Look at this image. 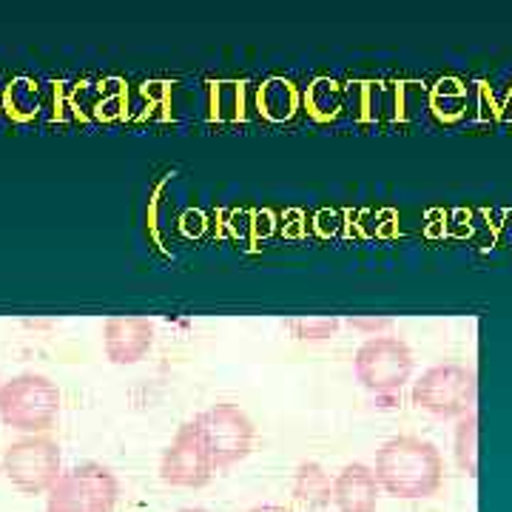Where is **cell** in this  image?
Wrapping results in <instances>:
<instances>
[{
    "label": "cell",
    "mask_w": 512,
    "mask_h": 512,
    "mask_svg": "<svg viewBox=\"0 0 512 512\" xmlns=\"http://www.w3.org/2000/svg\"><path fill=\"white\" fill-rule=\"evenodd\" d=\"M157 325L148 316H111L103 325V353L111 365H137L154 348Z\"/></svg>",
    "instance_id": "9"
},
{
    "label": "cell",
    "mask_w": 512,
    "mask_h": 512,
    "mask_svg": "<svg viewBox=\"0 0 512 512\" xmlns=\"http://www.w3.org/2000/svg\"><path fill=\"white\" fill-rule=\"evenodd\" d=\"M191 424L197 427L202 444L217 470L234 467L242 458L251 456V450H254V421L248 419V413L239 410L237 404H214V407L197 413Z\"/></svg>",
    "instance_id": "6"
},
{
    "label": "cell",
    "mask_w": 512,
    "mask_h": 512,
    "mask_svg": "<svg viewBox=\"0 0 512 512\" xmlns=\"http://www.w3.org/2000/svg\"><path fill=\"white\" fill-rule=\"evenodd\" d=\"M293 498L308 507V510H322L333 501V478L325 473L322 464L316 461H302L293 473Z\"/></svg>",
    "instance_id": "11"
},
{
    "label": "cell",
    "mask_w": 512,
    "mask_h": 512,
    "mask_svg": "<svg viewBox=\"0 0 512 512\" xmlns=\"http://www.w3.org/2000/svg\"><path fill=\"white\" fill-rule=\"evenodd\" d=\"M379 478L373 467L362 461L345 464L333 478V504L339 512H376L379 504Z\"/></svg>",
    "instance_id": "10"
},
{
    "label": "cell",
    "mask_w": 512,
    "mask_h": 512,
    "mask_svg": "<svg viewBox=\"0 0 512 512\" xmlns=\"http://www.w3.org/2000/svg\"><path fill=\"white\" fill-rule=\"evenodd\" d=\"M373 473L387 495L416 501V498H430L441 490L444 458L433 441L421 436H396L379 447Z\"/></svg>",
    "instance_id": "1"
},
{
    "label": "cell",
    "mask_w": 512,
    "mask_h": 512,
    "mask_svg": "<svg viewBox=\"0 0 512 512\" xmlns=\"http://www.w3.org/2000/svg\"><path fill=\"white\" fill-rule=\"evenodd\" d=\"M120 481L103 464H77L46 493V512H114Z\"/></svg>",
    "instance_id": "5"
},
{
    "label": "cell",
    "mask_w": 512,
    "mask_h": 512,
    "mask_svg": "<svg viewBox=\"0 0 512 512\" xmlns=\"http://www.w3.org/2000/svg\"><path fill=\"white\" fill-rule=\"evenodd\" d=\"M248 512H291L288 507H279V504H259V507H254V510Z\"/></svg>",
    "instance_id": "16"
},
{
    "label": "cell",
    "mask_w": 512,
    "mask_h": 512,
    "mask_svg": "<svg viewBox=\"0 0 512 512\" xmlns=\"http://www.w3.org/2000/svg\"><path fill=\"white\" fill-rule=\"evenodd\" d=\"M299 106V94L285 80H271L259 92V111L271 120H288Z\"/></svg>",
    "instance_id": "12"
},
{
    "label": "cell",
    "mask_w": 512,
    "mask_h": 512,
    "mask_svg": "<svg viewBox=\"0 0 512 512\" xmlns=\"http://www.w3.org/2000/svg\"><path fill=\"white\" fill-rule=\"evenodd\" d=\"M456 458L458 467L470 478L478 476V413H467L456 427Z\"/></svg>",
    "instance_id": "13"
},
{
    "label": "cell",
    "mask_w": 512,
    "mask_h": 512,
    "mask_svg": "<svg viewBox=\"0 0 512 512\" xmlns=\"http://www.w3.org/2000/svg\"><path fill=\"white\" fill-rule=\"evenodd\" d=\"M60 387L43 373H20L0 384V421L26 436H43L60 416Z\"/></svg>",
    "instance_id": "3"
},
{
    "label": "cell",
    "mask_w": 512,
    "mask_h": 512,
    "mask_svg": "<svg viewBox=\"0 0 512 512\" xmlns=\"http://www.w3.org/2000/svg\"><path fill=\"white\" fill-rule=\"evenodd\" d=\"M288 328L302 342H325V339H333L339 333L342 319H336V316H305V319H291Z\"/></svg>",
    "instance_id": "14"
},
{
    "label": "cell",
    "mask_w": 512,
    "mask_h": 512,
    "mask_svg": "<svg viewBox=\"0 0 512 512\" xmlns=\"http://www.w3.org/2000/svg\"><path fill=\"white\" fill-rule=\"evenodd\" d=\"M413 404L436 419H461L476 410L478 379L473 367L436 365L427 367L413 382Z\"/></svg>",
    "instance_id": "4"
},
{
    "label": "cell",
    "mask_w": 512,
    "mask_h": 512,
    "mask_svg": "<svg viewBox=\"0 0 512 512\" xmlns=\"http://www.w3.org/2000/svg\"><path fill=\"white\" fill-rule=\"evenodd\" d=\"M177 512H208V510H202V507H183V510H177Z\"/></svg>",
    "instance_id": "17"
},
{
    "label": "cell",
    "mask_w": 512,
    "mask_h": 512,
    "mask_svg": "<svg viewBox=\"0 0 512 512\" xmlns=\"http://www.w3.org/2000/svg\"><path fill=\"white\" fill-rule=\"evenodd\" d=\"M353 328L359 330H367L370 336H382L379 330L390 328V319L387 316H370V319H359V316H353V319H348Z\"/></svg>",
    "instance_id": "15"
},
{
    "label": "cell",
    "mask_w": 512,
    "mask_h": 512,
    "mask_svg": "<svg viewBox=\"0 0 512 512\" xmlns=\"http://www.w3.org/2000/svg\"><path fill=\"white\" fill-rule=\"evenodd\" d=\"M60 464H63L60 447L46 433L12 441L0 458V470L6 481L23 495L49 493L57 484V478L63 476Z\"/></svg>",
    "instance_id": "7"
},
{
    "label": "cell",
    "mask_w": 512,
    "mask_h": 512,
    "mask_svg": "<svg viewBox=\"0 0 512 512\" xmlns=\"http://www.w3.org/2000/svg\"><path fill=\"white\" fill-rule=\"evenodd\" d=\"M217 473L214 461L202 444L197 427L188 421L177 430V436L160 456V478L168 487H185V490H200Z\"/></svg>",
    "instance_id": "8"
},
{
    "label": "cell",
    "mask_w": 512,
    "mask_h": 512,
    "mask_svg": "<svg viewBox=\"0 0 512 512\" xmlns=\"http://www.w3.org/2000/svg\"><path fill=\"white\" fill-rule=\"evenodd\" d=\"M413 367V348L399 336H370L353 356L356 379L376 402H384L382 407H393L404 384L410 382Z\"/></svg>",
    "instance_id": "2"
}]
</instances>
